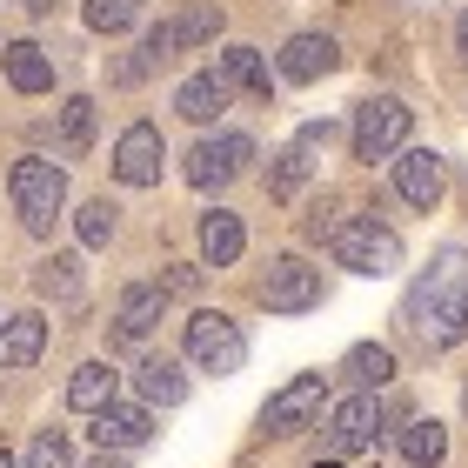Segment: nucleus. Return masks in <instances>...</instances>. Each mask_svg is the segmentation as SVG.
<instances>
[{
    "mask_svg": "<svg viewBox=\"0 0 468 468\" xmlns=\"http://www.w3.org/2000/svg\"><path fill=\"white\" fill-rule=\"evenodd\" d=\"M409 328L429 348H455L468 335V248H441L409 288Z\"/></svg>",
    "mask_w": 468,
    "mask_h": 468,
    "instance_id": "1",
    "label": "nucleus"
},
{
    "mask_svg": "<svg viewBox=\"0 0 468 468\" xmlns=\"http://www.w3.org/2000/svg\"><path fill=\"white\" fill-rule=\"evenodd\" d=\"M328 248H335V261H342L348 274H368V282H381V274H395V268H401V234H395L388 221H375V215H348V221H335Z\"/></svg>",
    "mask_w": 468,
    "mask_h": 468,
    "instance_id": "2",
    "label": "nucleus"
},
{
    "mask_svg": "<svg viewBox=\"0 0 468 468\" xmlns=\"http://www.w3.org/2000/svg\"><path fill=\"white\" fill-rule=\"evenodd\" d=\"M7 187H14V207H20V228L27 234H48L60 221V207H68V167L60 161H40V154L14 161Z\"/></svg>",
    "mask_w": 468,
    "mask_h": 468,
    "instance_id": "3",
    "label": "nucleus"
},
{
    "mask_svg": "<svg viewBox=\"0 0 468 468\" xmlns=\"http://www.w3.org/2000/svg\"><path fill=\"white\" fill-rule=\"evenodd\" d=\"M409 127H415V108L409 101H395V94H368L355 108V127H348V141H355V161H395L401 147H409Z\"/></svg>",
    "mask_w": 468,
    "mask_h": 468,
    "instance_id": "4",
    "label": "nucleus"
},
{
    "mask_svg": "<svg viewBox=\"0 0 468 468\" xmlns=\"http://www.w3.org/2000/svg\"><path fill=\"white\" fill-rule=\"evenodd\" d=\"M181 348H187V361H195L201 375H241V361H248V335H241V322H234V314L201 308V314H187Z\"/></svg>",
    "mask_w": 468,
    "mask_h": 468,
    "instance_id": "5",
    "label": "nucleus"
},
{
    "mask_svg": "<svg viewBox=\"0 0 468 468\" xmlns=\"http://www.w3.org/2000/svg\"><path fill=\"white\" fill-rule=\"evenodd\" d=\"M254 161V141L248 134H201L195 147H187V187H201V195H215V187H228L234 175H248Z\"/></svg>",
    "mask_w": 468,
    "mask_h": 468,
    "instance_id": "6",
    "label": "nucleus"
},
{
    "mask_svg": "<svg viewBox=\"0 0 468 468\" xmlns=\"http://www.w3.org/2000/svg\"><path fill=\"white\" fill-rule=\"evenodd\" d=\"M328 409V375H294L288 388H274L268 395V409H261V429L268 435H302V429H314V415Z\"/></svg>",
    "mask_w": 468,
    "mask_h": 468,
    "instance_id": "7",
    "label": "nucleus"
},
{
    "mask_svg": "<svg viewBox=\"0 0 468 468\" xmlns=\"http://www.w3.org/2000/svg\"><path fill=\"white\" fill-rule=\"evenodd\" d=\"M261 308L268 314H308V308H322V268H308L302 254L268 261V274H261Z\"/></svg>",
    "mask_w": 468,
    "mask_h": 468,
    "instance_id": "8",
    "label": "nucleus"
},
{
    "mask_svg": "<svg viewBox=\"0 0 468 468\" xmlns=\"http://www.w3.org/2000/svg\"><path fill=\"white\" fill-rule=\"evenodd\" d=\"M395 195L415 207V215H435L441 195H449V161L435 154V147H401L395 161Z\"/></svg>",
    "mask_w": 468,
    "mask_h": 468,
    "instance_id": "9",
    "label": "nucleus"
},
{
    "mask_svg": "<svg viewBox=\"0 0 468 468\" xmlns=\"http://www.w3.org/2000/svg\"><path fill=\"white\" fill-rule=\"evenodd\" d=\"M381 401L361 388V395H348V401H335V415H328V455H361V449H375L381 441Z\"/></svg>",
    "mask_w": 468,
    "mask_h": 468,
    "instance_id": "10",
    "label": "nucleus"
},
{
    "mask_svg": "<svg viewBox=\"0 0 468 468\" xmlns=\"http://www.w3.org/2000/svg\"><path fill=\"white\" fill-rule=\"evenodd\" d=\"M161 161H167V141H161L154 121H134L114 141V181L121 187H154L161 181Z\"/></svg>",
    "mask_w": 468,
    "mask_h": 468,
    "instance_id": "11",
    "label": "nucleus"
},
{
    "mask_svg": "<svg viewBox=\"0 0 468 468\" xmlns=\"http://www.w3.org/2000/svg\"><path fill=\"white\" fill-rule=\"evenodd\" d=\"M94 441L101 449H141V441H154V415H147V401H108V409L94 415Z\"/></svg>",
    "mask_w": 468,
    "mask_h": 468,
    "instance_id": "12",
    "label": "nucleus"
},
{
    "mask_svg": "<svg viewBox=\"0 0 468 468\" xmlns=\"http://www.w3.org/2000/svg\"><path fill=\"white\" fill-rule=\"evenodd\" d=\"M161 308H167V288L161 282H134V288H121V308H114V342H147L161 322Z\"/></svg>",
    "mask_w": 468,
    "mask_h": 468,
    "instance_id": "13",
    "label": "nucleus"
},
{
    "mask_svg": "<svg viewBox=\"0 0 468 468\" xmlns=\"http://www.w3.org/2000/svg\"><path fill=\"white\" fill-rule=\"evenodd\" d=\"M228 101H234V88L207 68V74H187L181 88H175V114L181 121H195V127H215L221 114H228Z\"/></svg>",
    "mask_w": 468,
    "mask_h": 468,
    "instance_id": "14",
    "label": "nucleus"
},
{
    "mask_svg": "<svg viewBox=\"0 0 468 468\" xmlns=\"http://www.w3.org/2000/svg\"><path fill=\"white\" fill-rule=\"evenodd\" d=\"M342 68V40L335 34H294L282 48V80H322Z\"/></svg>",
    "mask_w": 468,
    "mask_h": 468,
    "instance_id": "15",
    "label": "nucleus"
},
{
    "mask_svg": "<svg viewBox=\"0 0 468 468\" xmlns=\"http://www.w3.org/2000/svg\"><path fill=\"white\" fill-rule=\"evenodd\" d=\"M0 68H7L14 94H54V54L40 48V40H14V48L0 54Z\"/></svg>",
    "mask_w": 468,
    "mask_h": 468,
    "instance_id": "16",
    "label": "nucleus"
},
{
    "mask_svg": "<svg viewBox=\"0 0 468 468\" xmlns=\"http://www.w3.org/2000/svg\"><path fill=\"white\" fill-rule=\"evenodd\" d=\"M108 401H121V368H114V361H80L74 381H68V409L101 415Z\"/></svg>",
    "mask_w": 468,
    "mask_h": 468,
    "instance_id": "17",
    "label": "nucleus"
},
{
    "mask_svg": "<svg viewBox=\"0 0 468 468\" xmlns=\"http://www.w3.org/2000/svg\"><path fill=\"white\" fill-rule=\"evenodd\" d=\"M221 80L234 94H248V101H274V74H268V60H261V48H241V40H234V48L221 54V68H215Z\"/></svg>",
    "mask_w": 468,
    "mask_h": 468,
    "instance_id": "18",
    "label": "nucleus"
},
{
    "mask_svg": "<svg viewBox=\"0 0 468 468\" xmlns=\"http://www.w3.org/2000/svg\"><path fill=\"white\" fill-rule=\"evenodd\" d=\"M40 348H48V322H40L34 308L0 322V368H34Z\"/></svg>",
    "mask_w": 468,
    "mask_h": 468,
    "instance_id": "19",
    "label": "nucleus"
},
{
    "mask_svg": "<svg viewBox=\"0 0 468 468\" xmlns=\"http://www.w3.org/2000/svg\"><path fill=\"white\" fill-rule=\"evenodd\" d=\"M248 248V228L241 215H228V207H215V215H201V261L207 268H234Z\"/></svg>",
    "mask_w": 468,
    "mask_h": 468,
    "instance_id": "20",
    "label": "nucleus"
},
{
    "mask_svg": "<svg viewBox=\"0 0 468 468\" xmlns=\"http://www.w3.org/2000/svg\"><path fill=\"white\" fill-rule=\"evenodd\" d=\"M134 388H141L147 409H175V401H187V375H181V361L147 355L141 368H134Z\"/></svg>",
    "mask_w": 468,
    "mask_h": 468,
    "instance_id": "21",
    "label": "nucleus"
},
{
    "mask_svg": "<svg viewBox=\"0 0 468 468\" xmlns=\"http://www.w3.org/2000/svg\"><path fill=\"white\" fill-rule=\"evenodd\" d=\"M88 147H94V101L74 94V101H60V161H80Z\"/></svg>",
    "mask_w": 468,
    "mask_h": 468,
    "instance_id": "22",
    "label": "nucleus"
},
{
    "mask_svg": "<svg viewBox=\"0 0 468 468\" xmlns=\"http://www.w3.org/2000/svg\"><path fill=\"white\" fill-rule=\"evenodd\" d=\"M342 375L361 381V388H381V381H395V348L388 342H355L348 361H342Z\"/></svg>",
    "mask_w": 468,
    "mask_h": 468,
    "instance_id": "23",
    "label": "nucleus"
},
{
    "mask_svg": "<svg viewBox=\"0 0 468 468\" xmlns=\"http://www.w3.org/2000/svg\"><path fill=\"white\" fill-rule=\"evenodd\" d=\"M314 175V154H302V147H282V154L268 161V201H294Z\"/></svg>",
    "mask_w": 468,
    "mask_h": 468,
    "instance_id": "24",
    "label": "nucleus"
},
{
    "mask_svg": "<svg viewBox=\"0 0 468 468\" xmlns=\"http://www.w3.org/2000/svg\"><path fill=\"white\" fill-rule=\"evenodd\" d=\"M441 449H449V429H441L435 415H421V421H409V429H401V455H409L415 468H435Z\"/></svg>",
    "mask_w": 468,
    "mask_h": 468,
    "instance_id": "25",
    "label": "nucleus"
},
{
    "mask_svg": "<svg viewBox=\"0 0 468 468\" xmlns=\"http://www.w3.org/2000/svg\"><path fill=\"white\" fill-rule=\"evenodd\" d=\"M34 288L54 294V302H74L80 294V254H48V261L34 268Z\"/></svg>",
    "mask_w": 468,
    "mask_h": 468,
    "instance_id": "26",
    "label": "nucleus"
},
{
    "mask_svg": "<svg viewBox=\"0 0 468 468\" xmlns=\"http://www.w3.org/2000/svg\"><path fill=\"white\" fill-rule=\"evenodd\" d=\"M175 34H181V54L207 48V40L221 34V7H215V0H195L187 14H175Z\"/></svg>",
    "mask_w": 468,
    "mask_h": 468,
    "instance_id": "27",
    "label": "nucleus"
},
{
    "mask_svg": "<svg viewBox=\"0 0 468 468\" xmlns=\"http://www.w3.org/2000/svg\"><path fill=\"white\" fill-rule=\"evenodd\" d=\"M74 234H80V248H108L114 241V201H88L74 215Z\"/></svg>",
    "mask_w": 468,
    "mask_h": 468,
    "instance_id": "28",
    "label": "nucleus"
},
{
    "mask_svg": "<svg viewBox=\"0 0 468 468\" xmlns=\"http://www.w3.org/2000/svg\"><path fill=\"white\" fill-rule=\"evenodd\" d=\"M27 468H74V449H68V429H40L27 441Z\"/></svg>",
    "mask_w": 468,
    "mask_h": 468,
    "instance_id": "29",
    "label": "nucleus"
},
{
    "mask_svg": "<svg viewBox=\"0 0 468 468\" xmlns=\"http://www.w3.org/2000/svg\"><path fill=\"white\" fill-rule=\"evenodd\" d=\"M80 14H88V27H94V34H127L141 7H134V0H88Z\"/></svg>",
    "mask_w": 468,
    "mask_h": 468,
    "instance_id": "30",
    "label": "nucleus"
},
{
    "mask_svg": "<svg viewBox=\"0 0 468 468\" xmlns=\"http://www.w3.org/2000/svg\"><path fill=\"white\" fill-rule=\"evenodd\" d=\"M141 54H147V68H167V60H181V34H175V20H154L141 40Z\"/></svg>",
    "mask_w": 468,
    "mask_h": 468,
    "instance_id": "31",
    "label": "nucleus"
},
{
    "mask_svg": "<svg viewBox=\"0 0 468 468\" xmlns=\"http://www.w3.org/2000/svg\"><path fill=\"white\" fill-rule=\"evenodd\" d=\"M147 74H154V68H147V54H141V48H134V54H121L114 68H108L114 88H134V80H147Z\"/></svg>",
    "mask_w": 468,
    "mask_h": 468,
    "instance_id": "32",
    "label": "nucleus"
},
{
    "mask_svg": "<svg viewBox=\"0 0 468 468\" xmlns=\"http://www.w3.org/2000/svg\"><path fill=\"white\" fill-rule=\"evenodd\" d=\"M328 141H335V121H302V134H294V147H302V154H322Z\"/></svg>",
    "mask_w": 468,
    "mask_h": 468,
    "instance_id": "33",
    "label": "nucleus"
},
{
    "mask_svg": "<svg viewBox=\"0 0 468 468\" xmlns=\"http://www.w3.org/2000/svg\"><path fill=\"white\" fill-rule=\"evenodd\" d=\"M195 282H201V268H161V288H167V294H187Z\"/></svg>",
    "mask_w": 468,
    "mask_h": 468,
    "instance_id": "34",
    "label": "nucleus"
},
{
    "mask_svg": "<svg viewBox=\"0 0 468 468\" xmlns=\"http://www.w3.org/2000/svg\"><path fill=\"white\" fill-rule=\"evenodd\" d=\"M94 468H127V455H114V449H101V462Z\"/></svg>",
    "mask_w": 468,
    "mask_h": 468,
    "instance_id": "35",
    "label": "nucleus"
},
{
    "mask_svg": "<svg viewBox=\"0 0 468 468\" xmlns=\"http://www.w3.org/2000/svg\"><path fill=\"white\" fill-rule=\"evenodd\" d=\"M455 40H462V54H468V14H462V20H455Z\"/></svg>",
    "mask_w": 468,
    "mask_h": 468,
    "instance_id": "36",
    "label": "nucleus"
},
{
    "mask_svg": "<svg viewBox=\"0 0 468 468\" xmlns=\"http://www.w3.org/2000/svg\"><path fill=\"white\" fill-rule=\"evenodd\" d=\"M27 14H54V0H27Z\"/></svg>",
    "mask_w": 468,
    "mask_h": 468,
    "instance_id": "37",
    "label": "nucleus"
},
{
    "mask_svg": "<svg viewBox=\"0 0 468 468\" xmlns=\"http://www.w3.org/2000/svg\"><path fill=\"white\" fill-rule=\"evenodd\" d=\"M314 468H342V455H322V462H314Z\"/></svg>",
    "mask_w": 468,
    "mask_h": 468,
    "instance_id": "38",
    "label": "nucleus"
},
{
    "mask_svg": "<svg viewBox=\"0 0 468 468\" xmlns=\"http://www.w3.org/2000/svg\"><path fill=\"white\" fill-rule=\"evenodd\" d=\"M0 468H20V462H14V455H7V449H0Z\"/></svg>",
    "mask_w": 468,
    "mask_h": 468,
    "instance_id": "39",
    "label": "nucleus"
},
{
    "mask_svg": "<svg viewBox=\"0 0 468 468\" xmlns=\"http://www.w3.org/2000/svg\"><path fill=\"white\" fill-rule=\"evenodd\" d=\"M0 322H7V314H0Z\"/></svg>",
    "mask_w": 468,
    "mask_h": 468,
    "instance_id": "40",
    "label": "nucleus"
},
{
    "mask_svg": "<svg viewBox=\"0 0 468 468\" xmlns=\"http://www.w3.org/2000/svg\"><path fill=\"white\" fill-rule=\"evenodd\" d=\"M134 7H141V0H134Z\"/></svg>",
    "mask_w": 468,
    "mask_h": 468,
    "instance_id": "41",
    "label": "nucleus"
}]
</instances>
